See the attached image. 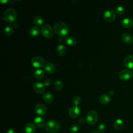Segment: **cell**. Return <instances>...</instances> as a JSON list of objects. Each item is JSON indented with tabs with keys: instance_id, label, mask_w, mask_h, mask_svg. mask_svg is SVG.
Wrapping results in <instances>:
<instances>
[{
	"instance_id": "d6986e66",
	"label": "cell",
	"mask_w": 133,
	"mask_h": 133,
	"mask_svg": "<svg viewBox=\"0 0 133 133\" xmlns=\"http://www.w3.org/2000/svg\"><path fill=\"white\" fill-rule=\"evenodd\" d=\"M40 33V29L36 26L32 27L29 30V34L32 37L37 36Z\"/></svg>"
},
{
	"instance_id": "7c38bea8",
	"label": "cell",
	"mask_w": 133,
	"mask_h": 133,
	"mask_svg": "<svg viewBox=\"0 0 133 133\" xmlns=\"http://www.w3.org/2000/svg\"><path fill=\"white\" fill-rule=\"evenodd\" d=\"M124 64L127 68L133 69V56L131 55L127 56L124 58Z\"/></svg>"
},
{
	"instance_id": "cb8c5ba5",
	"label": "cell",
	"mask_w": 133,
	"mask_h": 133,
	"mask_svg": "<svg viewBox=\"0 0 133 133\" xmlns=\"http://www.w3.org/2000/svg\"><path fill=\"white\" fill-rule=\"evenodd\" d=\"M33 22L35 25L37 26H41L44 23V20L41 16H35L33 20Z\"/></svg>"
},
{
	"instance_id": "8d00e7d4",
	"label": "cell",
	"mask_w": 133,
	"mask_h": 133,
	"mask_svg": "<svg viewBox=\"0 0 133 133\" xmlns=\"http://www.w3.org/2000/svg\"><path fill=\"white\" fill-rule=\"evenodd\" d=\"M89 133H99V132L96 130H92V131H90Z\"/></svg>"
},
{
	"instance_id": "74e56055",
	"label": "cell",
	"mask_w": 133,
	"mask_h": 133,
	"mask_svg": "<svg viewBox=\"0 0 133 133\" xmlns=\"http://www.w3.org/2000/svg\"><path fill=\"white\" fill-rule=\"evenodd\" d=\"M7 1H1V3H6Z\"/></svg>"
},
{
	"instance_id": "e575fe53",
	"label": "cell",
	"mask_w": 133,
	"mask_h": 133,
	"mask_svg": "<svg viewBox=\"0 0 133 133\" xmlns=\"http://www.w3.org/2000/svg\"><path fill=\"white\" fill-rule=\"evenodd\" d=\"M13 25L15 28H18L19 27V23L17 22H15L14 23Z\"/></svg>"
},
{
	"instance_id": "44dd1931",
	"label": "cell",
	"mask_w": 133,
	"mask_h": 133,
	"mask_svg": "<svg viewBox=\"0 0 133 133\" xmlns=\"http://www.w3.org/2000/svg\"><path fill=\"white\" fill-rule=\"evenodd\" d=\"M34 124L37 127L39 128H42L44 126L45 124V121L42 117L40 116L36 117L34 119Z\"/></svg>"
},
{
	"instance_id": "9a60e30c",
	"label": "cell",
	"mask_w": 133,
	"mask_h": 133,
	"mask_svg": "<svg viewBox=\"0 0 133 133\" xmlns=\"http://www.w3.org/2000/svg\"><path fill=\"white\" fill-rule=\"evenodd\" d=\"M45 71L48 74H52L56 71L55 65L52 63H47L44 66Z\"/></svg>"
},
{
	"instance_id": "8992f818",
	"label": "cell",
	"mask_w": 133,
	"mask_h": 133,
	"mask_svg": "<svg viewBox=\"0 0 133 133\" xmlns=\"http://www.w3.org/2000/svg\"><path fill=\"white\" fill-rule=\"evenodd\" d=\"M31 63L34 67L36 68H41L44 65L45 61L43 57L35 56L32 59Z\"/></svg>"
},
{
	"instance_id": "f35d334b",
	"label": "cell",
	"mask_w": 133,
	"mask_h": 133,
	"mask_svg": "<svg viewBox=\"0 0 133 133\" xmlns=\"http://www.w3.org/2000/svg\"><path fill=\"white\" fill-rule=\"evenodd\" d=\"M132 72V76L133 77V71L132 72Z\"/></svg>"
},
{
	"instance_id": "7a4b0ae2",
	"label": "cell",
	"mask_w": 133,
	"mask_h": 133,
	"mask_svg": "<svg viewBox=\"0 0 133 133\" xmlns=\"http://www.w3.org/2000/svg\"><path fill=\"white\" fill-rule=\"evenodd\" d=\"M17 14L16 10L12 8L7 9L3 14V20L7 23H12L17 18Z\"/></svg>"
},
{
	"instance_id": "ffe728a7",
	"label": "cell",
	"mask_w": 133,
	"mask_h": 133,
	"mask_svg": "<svg viewBox=\"0 0 133 133\" xmlns=\"http://www.w3.org/2000/svg\"><path fill=\"white\" fill-rule=\"evenodd\" d=\"M113 127L115 130H119L123 127V122L121 119L118 118L114 122Z\"/></svg>"
},
{
	"instance_id": "484cf974",
	"label": "cell",
	"mask_w": 133,
	"mask_h": 133,
	"mask_svg": "<svg viewBox=\"0 0 133 133\" xmlns=\"http://www.w3.org/2000/svg\"><path fill=\"white\" fill-rule=\"evenodd\" d=\"M45 75V71L43 69H37L34 72V76L37 79H40L43 78Z\"/></svg>"
},
{
	"instance_id": "2e32d148",
	"label": "cell",
	"mask_w": 133,
	"mask_h": 133,
	"mask_svg": "<svg viewBox=\"0 0 133 133\" xmlns=\"http://www.w3.org/2000/svg\"><path fill=\"white\" fill-rule=\"evenodd\" d=\"M122 25L125 28H130L133 25V20L129 18H125L122 22Z\"/></svg>"
},
{
	"instance_id": "5b68a950",
	"label": "cell",
	"mask_w": 133,
	"mask_h": 133,
	"mask_svg": "<svg viewBox=\"0 0 133 133\" xmlns=\"http://www.w3.org/2000/svg\"><path fill=\"white\" fill-rule=\"evenodd\" d=\"M42 35L47 38H51L54 34V29L49 24H44L41 29Z\"/></svg>"
},
{
	"instance_id": "4316f807",
	"label": "cell",
	"mask_w": 133,
	"mask_h": 133,
	"mask_svg": "<svg viewBox=\"0 0 133 133\" xmlns=\"http://www.w3.org/2000/svg\"><path fill=\"white\" fill-rule=\"evenodd\" d=\"M55 87L58 90H60L63 87V82L60 80H57L55 83Z\"/></svg>"
},
{
	"instance_id": "ba28073f",
	"label": "cell",
	"mask_w": 133,
	"mask_h": 133,
	"mask_svg": "<svg viewBox=\"0 0 133 133\" xmlns=\"http://www.w3.org/2000/svg\"><path fill=\"white\" fill-rule=\"evenodd\" d=\"M132 76V72L127 69H123L119 73V78L124 81H127Z\"/></svg>"
},
{
	"instance_id": "4dcf8cb0",
	"label": "cell",
	"mask_w": 133,
	"mask_h": 133,
	"mask_svg": "<svg viewBox=\"0 0 133 133\" xmlns=\"http://www.w3.org/2000/svg\"><path fill=\"white\" fill-rule=\"evenodd\" d=\"M73 102L75 104V105H77V106L81 102V97L79 96H75L73 98Z\"/></svg>"
},
{
	"instance_id": "1f68e13d",
	"label": "cell",
	"mask_w": 133,
	"mask_h": 133,
	"mask_svg": "<svg viewBox=\"0 0 133 133\" xmlns=\"http://www.w3.org/2000/svg\"><path fill=\"white\" fill-rule=\"evenodd\" d=\"M51 84V80L49 78H46L44 80V85L45 86H48Z\"/></svg>"
},
{
	"instance_id": "e0dca14e",
	"label": "cell",
	"mask_w": 133,
	"mask_h": 133,
	"mask_svg": "<svg viewBox=\"0 0 133 133\" xmlns=\"http://www.w3.org/2000/svg\"><path fill=\"white\" fill-rule=\"evenodd\" d=\"M36 128L35 125L32 123L27 124L24 128V131L25 133H34Z\"/></svg>"
},
{
	"instance_id": "52a82bcc",
	"label": "cell",
	"mask_w": 133,
	"mask_h": 133,
	"mask_svg": "<svg viewBox=\"0 0 133 133\" xmlns=\"http://www.w3.org/2000/svg\"><path fill=\"white\" fill-rule=\"evenodd\" d=\"M103 18L107 22H112L116 18V14L113 10H107L103 14Z\"/></svg>"
},
{
	"instance_id": "9c48e42d",
	"label": "cell",
	"mask_w": 133,
	"mask_h": 133,
	"mask_svg": "<svg viewBox=\"0 0 133 133\" xmlns=\"http://www.w3.org/2000/svg\"><path fill=\"white\" fill-rule=\"evenodd\" d=\"M80 113L81 109L77 105L72 106L69 110V115L72 118L77 117L79 115Z\"/></svg>"
},
{
	"instance_id": "83f0119b",
	"label": "cell",
	"mask_w": 133,
	"mask_h": 133,
	"mask_svg": "<svg viewBox=\"0 0 133 133\" xmlns=\"http://www.w3.org/2000/svg\"><path fill=\"white\" fill-rule=\"evenodd\" d=\"M79 130V127L77 124H73L70 128V131L71 133H76Z\"/></svg>"
},
{
	"instance_id": "5bb4252c",
	"label": "cell",
	"mask_w": 133,
	"mask_h": 133,
	"mask_svg": "<svg viewBox=\"0 0 133 133\" xmlns=\"http://www.w3.org/2000/svg\"><path fill=\"white\" fill-rule=\"evenodd\" d=\"M44 101L47 103H51L54 100V96L50 92H46L43 95Z\"/></svg>"
},
{
	"instance_id": "3957f363",
	"label": "cell",
	"mask_w": 133,
	"mask_h": 133,
	"mask_svg": "<svg viewBox=\"0 0 133 133\" xmlns=\"http://www.w3.org/2000/svg\"><path fill=\"white\" fill-rule=\"evenodd\" d=\"M45 128L48 132L55 133L59 130L60 126L57 121L55 120H50L46 123Z\"/></svg>"
},
{
	"instance_id": "d6a6232c",
	"label": "cell",
	"mask_w": 133,
	"mask_h": 133,
	"mask_svg": "<svg viewBox=\"0 0 133 133\" xmlns=\"http://www.w3.org/2000/svg\"><path fill=\"white\" fill-rule=\"evenodd\" d=\"M78 122L79 123V124H80L81 125H83L85 123V119L83 118V117H81L80 118H79V119L78 120Z\"/></svg>"
},
{
	"instance_id": "f1b7e54d",
	"label": "cell",
	"mask_w": 133,
	"mask_h": 133,
	"mask_svg": "<svg viewBox=\"0 0 133 133\" xmlns=\"http://www.w3.org/2000/svg\"><path fill=\"white\" fill-rule=\"evenodd\" d=\"M116 13L118 15H123L125 13V9L123 7V6H119L118 7H117L116 8Z\"/></svg>"
},
{
	"instance_id": "d590c367",
	"label": "cell",
	"mask_w": 133,
	"mask_h": 133,
	"mask_svg": "<svg viewBox=\"0 0 133 133\" xmlns=\"http://www.w3.org/2000/svg\"><path fill=\"white\" fill-rule=\"evenodd\" d=\"M113 94H114V91H113V90H110V91H109V95L112 96Z\"/></svg>"
},
{
	"instance_id": "836d02e7",
	"label": "cell",
	"mask_w": 133,
	"mask_h": 133,
	"mask_svg": "<svg viewBox=\"0 0 133 133\" xmlns=\"http://www.w3.org/2000/svg\"><path fill=\"white\" fill-rule=\"evenodd\" d=\"M6 133H16V131L15 129L12 128H10L7 130Z\"/></svg>"
},
{
	"instance_id": "30bf717a",
	"label": "cell",
	"mask_w": 133,
	"mask_h": 133,
	"mask_svg": "<svg viewBox=\"0 0 133 133\" xmlns=\"http://www.w3.org/2000/svg\"><path fill=\"white\" fill-rule=\"evenodd\" d=\"M33 89L35 92L40 94L43 93L45 91V86L41 82H36L33 84Z\"/></svg>"
},
{
	"instance_id": "ac0fdd59",
	"label": "cell",
	"mask_w": 133,
	"mask_h": 133,
	"mask_svg": "<svg viewBox=\"0 0 133 133\" xmlns=\"http://www.w3.org/2000/svg\"><path fill=\"white\" fill-rule=\"evenodd\" d=\"M111 100V97L108 94H103L99 98V101L101 104H107Z\"/></svg>"
},
{
	"instance_id": "4fadbf2b",
	"label": "cell",
	"mask_w": 133,
	"mask_h": 133,
	"mask_svg": "<svg viewBox=\"0 0 133 133\" xmlns=\"http://www.w3.org/2000/svg\"><path fill=\"white\" fill-rule=\"evenodd\" d=\"M122 39L126 44H130L133 41L132 36L128 33H124L122 35Z\"/></svg>"
},
{
	"instance_id": "277c9868",
	"label": "cell",
	"mask_w": 133,
	"mask_h": 133,
	"mask_svg": "<svg viewBox=\"0 0 133 133\" xmlns=\"http://www.w3.org/2000/svg\"><path fill=\"white\" fill-rule=\"evenodd\" d=\"M98 119V116L97 113L94 110L89 111L86 117V121L88 124L89 125H94L95 124Z\"/></svg>"
},
{
	"instance_id": "8fae6325",
	"label": "cell",
	"mask_w": 133,
	"mask_h": 133,
	"mask_svg": "<svg viewBox=\"0 0 133 133\" xmlns=\"http://www.w3.org/2000/svg\"><path fill=\"white\" fill-rule=\"evenodd\" d=\"M35 111L36 113L39 116H43L46 114L47 112V109L45 105L43 104L39 103L35 106Z\"/></svg>"
},
{
	"instance_id": "d4e9b609",
	"label": "cell",
	"mask_w": 133,
	"mask_h": 133,
	"mask_svg": "<svg viewBox=\"0 0 133 133\" xmlns=\"http://www.w3.org/2000/svg\"><path fill=\"white\" fill-rule=\"evenodd\" d=\"M4 34L7 36H10L14 33V28L11 25H7L4 29Z\"/></svg>"
},
{
	"instance_id": "6da1fadb",
	"label": "cell",
	"mask_w": 133,
	"mask_h": 133,
	"mask_svg": "<svg viewBox=\"0 0 133 133\" xmlns=\"http://www.w3.org/2000/svg\"><path fill=\"white\" fill-rule=\"evenodd\" d=\"M54 30L60 37H65L69 33L68 26L62 21H58L54 24Z\"/></svg>"
},
{
	"instance_id": "f546056e",
	"label": "cell",
	"mask_w": 133,
	"mask_h": 133,
	"mask_svg": "<svg viewBox=\"0 0 133 133\" xmlns=\"http://www.w3.org/2000/svg\"><path fill=\"white\" fill-rule=\"evenodd\" d=\"M107 125L104 124H101L99 125L98 128V131L100 133L104 132L107 130Z\"/></svg>"
},
{
	"instance_id": "603a6c76",
	"label": "cell",
	"mask_w": 133,
	"mask_h": 133,
	"mask_svg": "<svg viewBox=\"0 0 133 133\" xmlns=\"http://www.w3.org/2000/svg\"><path fill=\"white\" fill-rule=\"evenodd\" d=\"M58 54L60 56H64L66 52V48L64 45L60 44L57 48Z\"/></svg>"
},
{
	"instance_id": "7402d4cb",
	"label": "cell",
	"mask_w": 133,
	"mask_h": 133,
	"mask_svg": "<svg viewBox=\"0 0 133 133\" xmlns=\"http://www.w3.org/2000/svg\"><path fill=\"white\" fill-rule=\"evenodd\" d=\"M65 42L67 45L70 46H74L76 44V39L73 36L67 37L65 39Z\"/></svg>"
}]
</instances>
